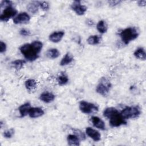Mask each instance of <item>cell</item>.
I'll list each match as a JSON object with an SVG mask.
<instances>
[{
    "instance_id": "cell-20",
    "label": "cell",
    "mask_w": 146,
    "mask_h": 146,
    "mask_svg": "<svg viewBox=\"0 0 146 146\" xmlns=\"http://www.w3.org/2000/svg\"><path fill=\"white\" fill-rule=\"evenodd\" d=\"M25 86L28 91H33L37 87V82L34 79H29L25 81Z\"/></svg>"
},
{
    "instance_id": "cell-3",
    "label": "cell",
    "mask_w": 146,
    "mask_h": 146,
    "mask_svg": "<svg viewBox=\"0 0 146 146\" xmlns=\"http://www.w3.org/2000/svg\"><path fill=\"white\" fill-rule=\"evenodd\" d=\"M139 34L138 30L136 27H129L121 31L120 36L122 42L125 44H128L130 42L136 39Z\"/></svg>"
},
{
    "instance_id": "cell-33",
    "label": "cell",
    "mask_w": 146,
    "mask_h": 146,
    "mask_svg": "<svg viewBox=\"0 0 146 146\" xmlns=\"http://www.w3.org/2000/svg\"><path fill=\"white\" fill-rule=\"evenodd\" d=\"M137 4L139 6L141 7H144L146 5V1L145 0H141V1H137Z\"/></svg>"
},
{
    "instance_id": "cell-31",
    "label": "cell",
    "mask_w": 146,
    "mask_h": 146,
    "mask_svg": "<svg viewBox=\"0 0 146 146\" xmlns=\"http://www.w3.org/2000/svg\"><path fill=\"white\" fill-rule=\"evenodd\" d=\"M121 2V1H108V3L110 6L114 7L119 5Z\"/></svg>"
},
{
    "instance_id": "cell-6",
    "label": "cell",
    "mask_w": 146,
    "mask_h": 146,
    "mask_svg": "<svg viewBox=\"0 0 146 146\" xmlns=\"http://www.w3.org/2000/svg\"><path fill=\"white\" fill-rule=\"evenodd\" d=\"M79 108L80 111L86 114H91L98 111V107L94 103L82 100L79 103Z\"/></svg>"
},
{
    "instance_id": "cell-10",
    "label": "cell",
    "mask_w": 146,
    "mask_h": 146,
    "mask_svg": "<svg viewBox=\"0 0 146 146\" xmlns=\"http://www.w3.org/2000/svg\"><path fill=\"white\" fill-rule=\"evenodd\" d=\"M86 133L94 141H99L101 140V134L99 132L91 127H88L86 128Z\"/></svg>"
},
{
    "instance_id": "cell-25",
    "label": "cell",
    "mask_w": 146,
    "mask_h": 146,
    "mask_svg": "<svg viewBox=\"0 0 146 146\" xmlns=\"http://www.w3.org/2000/svg\"><path fill=\"white\" fill-rule=\"evenodd\" d=\"M26 63V61L23 59H17L11 63L12 67L17 70H21Z\"/></svg>"
},
{
    "instance_id": "cell-8",
    "label": "cell",
    "mask_w": 146,
    "mask_h": 146,
    "mask_svg": "<svg viewBox=\"0 0 146 146\" xmlns=\"http://www.w3.org/2000/svg\"><path fill=\"white\" fill-rule=\"evenodd\" d=\"M71 9L78 15H83L87 11V7L82 5L80 1H75L71 5Z\"/></svg>"
},
{
    "instance_id": "cell-9",
    "label": "cell",
    "mask_w": 146,
    "mask_h": 146,
    "mask_svg": "<svg viewBox=\"0 0 146 146\" xmlns=\"http://www.w3.org/2000/svg\"><path fill=\"white\" fill-rule=\"evenodd\" d=\"M30 20V15L26 12H22L13 18L14 24H26Z\"/></svg>"
},
{
    "instance_id": "cell-32",
    "label": "cell",
    "mask_w": 146,
    "mask_h": 146,
    "mask_svg": "<svg viewBox=\"0 0 146 146\" xmlns=\"http://www.w3.org/2000/svg\"><path fill=\"white\" fill-rule=\"evenodd\" d=\"M19 34L22 36H29L30 34V32L29 30H26L25 29H23L20 30Z\"/></svg>"
},
{
    "instance_id": "cell-7",
    "label": "cell",
    "mask_w": 146,
    "mask_h": 146,
    "mask_svg": "<svg viewBox=\"0 0 146 146\" xmlns=\"http://www.w3.org/2000/svg\"><path fill=\"white\" fill-rule=\"evenodd\" d=\"M17 10L14 8L12 5L6 7L3 9L0 16V19L1 21L7 22L10 18H14L17 15Z\"/></svg>"
},
{
    "instance_id": "cell-13",
    "label": "cell",
    "mask_w": 146,
    "mask_h": 146,
    "mask_svg": "<svg viewBox=\"0 0 146 146\" xmlns=\"http://www.w3.org/2000/svg\"><path fill=\"white\" fill-rule=\"evenodd\" d=\"M55 98V95L52 92H44L39 96V99L45 103H50L53 102Z\"/></svg>"
},
{
    "instance_id": "cell-22",
    "label": "cell",
    "mask_w": 146,
    "mask_h": 146,
    "mask_svg": "<svg viewBox=\"0 0 146 146\" xmlns=\"http://www.w3.org/2000/svg\"><path fill=\"white\" fill-rule=\"evenodd\" d=\"M46 55L50 59H56L60 55V52L57 48H52L48 50Z\"/></svg>"
},
{
    "instance_id": "cell-27",
    "label": "cell",
    "mask_w": 146,
    "mask_h": 146,
    "mask_svg": "<svg viewBox=\"0 0 146 146\" xmlns=\"http://www.w3.org/2000/svg\"><path fill=\"white\" fill-rule=\"evenodd\" d=\"M14 134V129L11 128L10 129L5 131L3 132V135L4 137H5L6 139H10L13 136Z\"/></svg>"
},
{
    "instance_id": "cell-5",
    "label": "cell",
    "mask_w": 146,
    "mask_h": 146,
    "mask_svg": "<svg viewBox=\"0 0 146 146\" xmlns=\"http://www.w3.org/2000/svg\"><path fill=\"white\" fill-rule=\"evenodd\" d=\"M111 87V84L110 82L106 78L103 77L100 79L99 84L96 87V91L99 94L102 96H106Z\"/></svg>"
},
{
    "instance_id": "cell-26",
    "label": "cell",
    "mask_w": 146,
    "mask_h": 146,
    "mask_svg": "<svg viewBox=\"0 0 146 146\" xmlns=\"http://www.w3.org/2000/svg\"><path fill=\"white\" fill-rule=\"evenodd\" d=\"M74 134L76 135L81 140H84L86 139V135L80 129H73Z\"/></svg>"
},
{
    "instance_id": "cell-29",
    "label": "cell",
    "mask_w": 146,
    "mask_h": 146,
    "mask_svg": "<svg viewBox=\"0 0 146 146\" xmlns=\"http://www.w3.org/2000/svg\"><path fill=\"white\" fill-rule=\"evenodd\" d=\"M12 5V2L10 1H7V0H5V1H2L1 3V7L2 8L3 7H8L9 6H11Z\"/></svg>"
},
{
    "instance_id": "cell-15",
    "label": "cell",
    "mask_w": 146,
    "mask_h": 146,
    "mask_svg": "<svg viewBox=\"0 0 146 146\" xmlns=\"http://www.w3.org/2000/svg\"><path fill=\"white\" fill-rule=\"evenodd\" d=\"M31 108L30 103L27 102L21 105L18 108V111L21 117H23L26 115H29V111Z\"/></svg>"
},
{
    "instance_id": "cell-18",
    "label": "cell",
    "mask_w": 146,
    "mask_h": 146,
    "mask_svg": "<svg viewBox=\"0 0 146 146\" xmlns=\"http://www.w3.org/2000/svg\"><path fill=\"white\" fill-rule=\"evenodd\" d=\"M74 60V57L70 52H67L60 62V65L61 66H64L68 65L72 62Z\"/></svg>"
},
{
    "instance_id": "cell-17",
    "label": "cell",
    "mask_w": 146,
    "mask_h": 146,
    "mask_svg": "<svg viewBox=\"0 0 146 146\" xmlns=\"http://www.w3.org/2000/svg\"><path fill=\"white\" fill-rule=\"evenodd\" d=\"M39 1H31L27 5V9L30 13L35 14L39 7Z\"/></svg>"
},
{
    "instance_id": "cell-24",
    "label": "cell",
    "mask_w": 146,
    "mask_h": 146,
    "mask_svg": "<svg viewBox=\"0 0 146 146\" xmlns=\"http://www.w3.org/2000/svg\"><path fill=\"white\" fill-rule=\"evenodd\" d=\"M87 43L90 45H96L100 42V37L97 35L90 36L87 39Z\"/></svg>"
},
{
    "instance_id": "cell-14",
    "label": "cell",
    "mask_w": 146,
    "mask_h": 146,
    "mask_svg": "<svg viewBox=\"0 0 146 146\" xmlns=\"http://www.w3.org/2000/svg\"><path fill=\"white\" fill-rule=\"evenodd\" d=\"M44 113L43 110L40 107H31L29 111V115L31 118H38Z\"/></svg>"
},
{
    "instance_id": "cell-21",
    "label": "cell",
    "mask_w": 146,
    "mask_h": 146,
    "mask_svg": "<svg viewBox=\"0 0 146 146\" xmlns=\"http://www.w3.org/2000/svg\"><path fill=\"white\" fill-rule=\"evenodd\" d=\"M96 29L100 34H104L107 31L108 26L104 21L100 20L96 25Z\"/></svg>"
},
{
    "instance_id": "cell-16",
    "label": "cell",
    "mask_w": 146,
    "mask_h": 146,
    "mask_svg": "<svg viewBox=\"0 0 146 146\" xmlns=\"http://www.w3.org/2000/svg\"><path fill=\"white\" fill-rule=\"evenodd\" d=\"M80 139L75 134H70L67 137V143L71 146H78L80 145Z\"/></svg>"
},
{
    "instance_id": "cell-19",
    "label": "cell",
    "mask_w": 146,
    "mask_h": 146,
    "mask_svg": "<svg viewBox=\"0 0 146 146\" xmlns=\"http://www.w3.org/2000/svg\"><path fill=\"white\" fill-rule=\"evenodd\" d=\"M134 56L140 60H145L146 59V53L143 47L137 48L133 53Z\"/></svg>"
},
{
    "instance_id": "cell-23",
    "label": "cell",
    "mask_w": 146,
    "mask_h": 146,
    "mask_svg": "<svg viewBox=\"0 0 146 146\" xmlns=\"http://www.w3.org/2000/svg\"><path fill=\"white\" fill-rule=\"evenodd\" d=\"M69 81V79L68 76L64 73L62 72L60 74L59 76L57 78V82L59 85L64 86L66 85Z\"/></svg>"
},
{
    "instance_id": "cell-30",
    "label": "cell",
    "mask_w": 146,
    "mask_h": 146,
    "mask_svg": "<svg viewBox=\"0 0 146 146\" xmlns=\"http://www.w3.org/2000/svg\"><path fill=\"white\" fill-rule=\"evenodd\" d=\"M6 48H7L6 44L1 40L0 42V52L1 54L5 52L6 51Z\"/></svg>"
},
{
    "instance_id": "cell-12",
    "label": "cell",
    "mask_w": 146,
    "mask_h": 146,
    "mask_svg": "<svg viewBox=\"0 0 146 146\" xmlns=\"http://www.w3.org/2000/svg\"><path fill=\"white\" fill-rule=\"evenodd\" d=\"M64 35V32L63 31H54L49 35V40L53 43L59 42Z\"/></svg>"
},
{
    "instance_id": "cell-1",
    "label": "cell",
    "mask_w": 146,
    "mask_h": 146,
    "mask_svg": "<svg viewBox=\"0 0 146 146\" xmlns=\"http://www.w3.org/2000/svg\"><path fill=\"white\" fill-rule=\"evenodd\" d=\"M43 47V43L39 40H35L31 43L22 45L19 50L28 61L33 62L39 58V54Z\"/></svg>"
},
{
    "instance_id": "cell-11",
    "label": "cell",
    "mask_w": 146,
    "mask_h": 146,
    "mask_svg": "<svg viewBox=\"0 0 146 146\" xmlns=\"http://www.w3.org/2000/svg\"><path fill=\"white\" fill-rule=\"evenodd\" d=\"M91 121L95 127L103 131L106 129L105 123L101 118L98 116H92L91 118Z\"/></svg>"
},
{
    "instance_id": "cell-34",
    "label": "cell",
    "mask_w": 146,
    "mask_h": 146,
    "mask_svg": "<svg viewBox=\"0 0 146 146\" xmlns=\"http://www.w3.org/2000/svg\"><path fill=\"white\" fill-rule=\"evenodd\" d=\"M86 23L89 26H92L94 25V22L91 19H87Z\"/></svg>"
},
{
    "instance_id": "cell-2",
    "label": "cell",
    "mask_w": 146,
    "mask_h": 146,
    "mask_svg": "<svg viewBox=\"0 0 146 146\" xmlns=\"http://www.w3.org/2000/svg\"><path fill=\"white\" fill-rule=\"evenodd\" d=\"M103 116L109 119L110 124L112 127H118L127 124L124 119L118 110L113 107L106 108L103 111Z\"/></svg>"
},
{
    "instance_id": "cell-28",
    "label": "cell",
    "mask_w": 146,
    "mask_h": 146,
    "mask_svg": "<svg viewBox=\"0 0 146 146\" xmlns=\"http://www.w3.org/2000/svg\"><path fill=\"white\" fill-rule=\"evenodd\" d=\"M39 7L44 11H47L50 8V5L47 2L42 1V2H40Z\"/></svg>"
},
{
    "instance_id": "cell-4",
    "label": "cell",
    "mask_w": 146,
    "mask_h": 146,
    "mask_svg": "<svg viewBox=\"0 0 146 146\" xmlns=\"http://www.w3.org/2000/svg\"><path fill=\"white\" fill-rule=\"evenodd\" d=\"M140 113V110L137 106L126 107L120 112L121 115L125 120L138 117Z\"/></svg>"
}]
</instances>
